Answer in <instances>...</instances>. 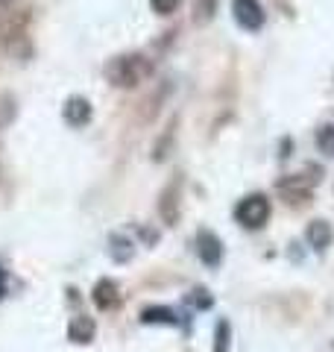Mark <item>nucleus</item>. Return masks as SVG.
Returning <instances> with one entry per match:
<instances>
[{
	"label": "nucleus",
	"instance_id": "nucleus-9",
	"mask_svg": "<svg viewBox=\"0 0 334 352\" xmlns=\"http://www.w3.org/2000/svg\"><path fill=\"white\" fill-rule=\"evenodd\" d=\"M68 338L74 344H88V340L94 338V323L88 320V317H74V323L68 329Z\"/></svg>",
	"mask_w": 334,
	"mask_h": 352
},
{
	"label": "nucleus",
	"instance_id": "nucleus-15",
	"mask_svg": "<svg viewBox=\"0 0 334 352\" xmlns=\"http://www.w3.org/2000/svg\"><path fill=\"white\" fill-rule=\"evenodd\" d=\"M150 6H153V12H159V15H173L179 0H150Z\"/></svg>",
	"mask_w": 334,
	"mask_h": 352
},
{
	"label": "nucleus",
	"instance_id": "nucleus-1",
	"mask_svg": "<svg viewBox=\"0 0 334 352\" xmlns=\"http://www.w3.org/2000/svg\"><path fill=\"white\" fill-rule=\"evenodd\" d=\"M150 74H153V62L147 56H141V53H124V56H115L106 65L109 82L118 88H135Z\"/></svg>",
	"mask_w": 334,
	"mask_h": 352
},
{
	"label": "nucleus",
	"instance_id": "nucleus-3",
	"mask_svg": "<svg viewBox=\"0 0 334 352\" xmlns=\"http://www.w3.org/2000/svg\"><path fill=\"white\" fill-rule=\"evenodd\" d=\"M270 217V200L264 194H249L235 206V220L247 229H261Z\"/></svg>",
	"mask_w": 334,
	"mask_h": 352
},
{
	"label": "nucleus",
	"instance_id": "nucleus-13",
	"mask_svg": "<svg viewBox=\"0 0 334 352\" xmlns=\"http://www.w3.org/2000/svg\"><path fill=\"white\" fill-rule=\"evenodd\" d=\"M317 144L326 156H334V126H322L317 132Z\"/></svg>",
	"mask_w": 334,
	"mask_h": 352
},
{
	"label": "nucleus",
	"instance_id": "nucleus-7",
	"mask_svg": "<svg viewBox=\"0 0 334 352\" xmlns=\"http://www.w3.org/2000/svg\"><path fill=\"white\" fill-rule=\"evenodd\" d=\"M94 302L100 311H111V308L120 305V294H118V285L111 279H100L97 288H94Z\"/></svg>",
	"mask_w": 334,
	"mask_h": 352
},
{
	"label": "nucleus",
	"instance_id": "nucleus-11",
	"mask_svg": "<svg viewBox=\"0 0 334 352\" xmlns=\"http://www.w3.org/2000/svg\"><path fill=\"white\" fill-rule=\"evenodd\" d=\"M141 320H144V323H167V326H179V320H176L173 311H167V308H144V311H141Z\"/></svg>",
	"mask_w": 334,
	"mask_h": 352
},
{
	"label": "nucleus",
	"instance_id": "nucleus-4",
	"mask_svg": "<svg viewBox=\"0 0 334 352\" xmlns=\"http://www.w3.org/2000/svg\"><path fill=\"white\" fill-rule=\"evenodd\" d=\"M232 12H235V21L243 30L258 32L264 27V9L258 0H232Z\"/></svg>",
	"mask_w": 334,
	"mask_h": 352
},
{
	"label": "nucleus",
	"instance_id": "nucleus-6",
	"mask_svg": "<svg viewBox=\"0 0 334 352\" xmlns=\"http://www.w3.org/2000/svg\"><path fill=\"white\" fill-rule=\"evenodd\" d=\"M197 250H199V258H203L208 267H217L220 264V256H223V247H220V238L214 232H208V229H203V232L197 235Z\"/></svg>",
	"mask_w": 334,
	"mask_h": 352
},
{
	"label": "nucleus",
	"instance_id": "nucleus-14",
	"mask_svg": "<svg viewBox=\"0 0 334 352\" xmlns=\"http://www.w3.org/2000/svg\"><path fill=\"white\" fill-rule=\"evenodd\" d=\"M214 352H226L229 349V323H217V335H214Z\"/></svg>",
	"mask_w": 334,
	"mask_h": 352
},
{
	"label": "nucleus",
	"instance_id": "nucleus-12",
	"mask_svg": "<svg viewBox=\"0 0 334 352\" xmlns=\"http://www.w3.org/2000/svg\"><path fill=\"white\" fill-rule=\"evenodd\" d=\"M15 112H18V109H15L12 97H9V94H0V129H6L9 124H12Z\"/></svg>",
	"mask_w": 334,
	"mask_h": 352
},
{
	"label": "nucleus",
	"instance_id": "nucleus-16",
	"mask_svg": "<svg viewBox=\"0 0 334 352\" xmlns=\"http://www.w3.org/2000/svg\"><path fill=\"white\" fill-rule=\"evenodd\" d=\"M211 15H214V0H197V18L208 21Z\"/></svg>",
	"mask_w": 334,
	"mask_h": 352
},
{
	"label": "nucleus",
	"instance_id": "nucleus-2",
	"mask_svg": "<svg viewBox=\"0 0 334 352\" xmlns=\"http://www.w3.org/2000/svg\"><path fill=\"white\" fill-rule=\"evenodd\" d=\"M18 3L21 0H0V47L12 44L18 36H24L27 12Z\"/></svg>",
	"mask_w": 334,
	"mask_h": 352
},
{
	"label": "nucleus",
	"instance_id": "nucleus-10",
	"mask_svg": "<svg viewBox=\"0 0 334 352\" xmlns=\"http://www.w3.org/2000/svg\"><path fill=\"white\" fill-rule=\"evenodd\" d=\"M308 241H311V247L326 250L331 244V226L326 223V220H317V223H311L308 226Z\"/></svg>",
	"mask_w": 334,
	"mask_h": 352
},
{
	"label": "nucleus",
	"instance_id": "nucleus-17",
	"mask_svg": "<svg viewBox=\"0 0 334 352\" xmlns=\"http://www.w3.org/2000/svg\"><path fill=\"white\" fill-rule=\"evenodd\" d=\"M6 296V270L0 267V300H3Z\"/></svg>",
	"mask_w": 334,
	"mask_h": 352
},
{
	"label": "nucleus",
	"instance_id": "nucleus-8",
	"mask_svg": "<svg viewBox=\"0 0 334 352\" xmlns=\"http://www.w3.org/2000/svg\"><path fill=\"white\" fill-rule=\"evenodd\" d=\"M88 118H91V106L82 97H71L68 106H65V120H68L71 126H82L88 124Z\"/></svg>",
	"mask_w": 334,
	"mask_h": 352
},
{
	"label": "nucleus",
	"instance_id": "nucleus-5",
	"mask_svg": "<svg viewBox=\"0 0 334 352\" xmlns=\"http://www.w3.org/2000/svg\"><path fill=\"white\" fill-rule=\"evenodd\" d=\"M311 179L305 176H287V179L278 182V194L285 197L287 206H308L311 203Z\"/></svg>",
	"mask_w": 334,
	"mask_h": 352
}]
</instances>
